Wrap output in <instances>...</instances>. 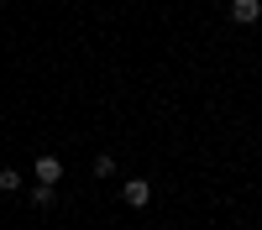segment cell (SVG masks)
<instances>
[{
  "label": "cell",
  "instance_id": "obj_1",
  "mask_svg": "<svg viewBox=\"0 0 262 230\" xmlns=\"http://www.w3.org/2000/svg\"><path fill=\"white\" fill-rule=\"evenodd\" d=\"M121 199H126L131 209H147V204H152V183H147V178H126V183H121Z\"/></svg>",
  "mask_w": 262,
  "mask_h": 230
},
{
  "label": "cell",
  "instance_id": "obj_5",
  "mask_svg": "<svg viewBox=\"0 0 262 230\" xmlns=\"http://www.w3.org/2000/svg\"><path fill=\"white\" fill-rule=\"evenodd\" d=\"M32 204H37V209H53V183H37V188H32Z\"/></svg>",
  "mask_w": 262,
  "mask_h": 230
},
{
  "label": "cell",
  "instance_id": "obj_6",
  "mask_svg": "<svg viewBox=\"0 0 262 230\" xmlns=\"http://www.w3.org/2000/svg\"><path fill=\"white\" fill-rule=\"evenodd\" d=\"M111 173H116V157L100 152V157H95V178H111Z\"/></svg>",
  "mask_w": 262,
  "mask_h": 230
},
{
  "label": "cell",
  "instance_id": "obj_3",
  "mask_svg": "<svg viewBox=\"0 0 262 230\" xmlns=\"http://www.w3.org/2000/svg\"><path fill=\"white\" fill-rule=\"evenodd\" d=\"M32 178H37V183H58V178H63V162H58L53 152H48V157H37V167H32Z\"/></svg>",
  "mask_w": 262,
  "mask_h": 230
},
{
  "label": "cell",
  "instance_id": "obj_4",
  "mask_svg": "<svg viewBox=\"0 0 262 230\" xmlns=\"http://www.w3.org/2000/svg\"><path fill=\"white\" fill-rule=\"evenodd\" d=\"M16 188H21V173L16 167H0V194H16Z\"/></svg>",
  "mask_w": 262,
  "mask_h": 230
},
{
  "label": "cell",
  "instance_id": "obj_2",
  "mask_svg": "<svg viewBox=\"0 0 262 230\" xmlns=\"http://www.w3.org/2000/svg\"><path fill=\"white\" fill-rule=\"evenodd\" d=\"M257 16H262V0H231V21L236 27H252Z\"/></svg>",
  "mask_w": 262,
  "mask_h": 230
},
{
  "label": "cell",
  "instance_id": "obj_7",
  "mask_svg": "<svg viewBox=\"0 0 262 230\" xmlns=\"http://www.w3.org/2000/svg\"><path fill=\"white\" fill-rule=\"evenodd\" d=\"M0 6H6V0H0Z\"/></svg>",
  "mask_w": 262,
  "mask_h": 230
}]
</instances>
